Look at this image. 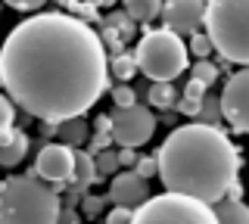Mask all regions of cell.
Segmentation results:
<instances>
[{
    "label": "cell",
    "instance_id": "30",
    "mask_svg": "<svg viewBox=\"0 0 249 224\" xmlns=\"http://www.w3.org/2000/svg\"><path fill=\"white\" fill-rule=\"evenodd\" d=\"M175 112L178 115H187V119H199V103H196V100H178V103H175Z\"/></svg>",
    "mask_w": 249,
    "mask_h": 224
},
{
    "label": "cell",
    "instance_id": "4",
    "mask_svg": "<svg viewBox=\"0 0 249 224\" xmlns=\"http://www.w3.org/2000/svg\"><path fill=\"white\" fill-rule=\"evenodd\" d=\"M206 37L221 63L249 69V0H212L206 3Z\"/></svg>",
    "mask_w": 249,
    "mask_h": 224
},
{
    "label": "cell",
    "instance_id": "12",
    "mask_svg": "<svg viewBox=\"0 0 249 224\" xmlns=\"http://www.w3.org/2000/svg\"><path fill=\"white\" fill-rule=\"evenodd\" d=\"M100 181L93 156H88V150H72V177H69V193H75L78 199L88 196V190Z\"/></svg>",
    "mask_w": 249,
    "mask_h": 224
},
{
    "label": "cell",
    "instance_id": "33",
    "mask_svg": "<svg viewBox=\"0 0 249 224\" xmlns=\"http://www.w3.org/2000/svg\"><path fill=\"white\" fill-rule=\"evenodd\" d=\"M10 10H16V13H37L41 3H37V0H10Z\"/></svg>",
    "mask_w": 249,
    "mask_h": 224
},
{
    "label": "cell",
    "instance_id": "34",
    "mask_svg": "<svg viewBox=\"0 0 249 224\" xmlns=\"http://www.w3.org/2000/svg\"><path fill=\"white\" fill-rule=\"evenodd\" d=\"M115 159H119V165H124V172H131V165H137V153L134 150H119Z\"/></svg>",
    "mask_w": 249,
    "mask_h": 224
},
{
    "label": "cell",
    "instance_id": "5",
    "mask_svg": "<svg viewBox=\"0 0 249 224\" xmlns=\"http://www.w3.org/2000/svg\"><path fill=\"white\" fill-rule=\"evenodd\" d=\"M187 44L184 37L165 32V28H146V34L137 41L134 50V63L137 72H143L150 84H171L178 75L187 72Z\"/></svg>",
    "mask_w": 249,
    "mask_h": 224
},
{
    "label": "cell",
    "instance_id": "3",
    "mask_svg": "<svg viewBox=\"0 0 249 224\" xmlns=\"http://www.w3.org/2000/svg\"><path fill=\"white\" fill-rule=\"evenodd\" d=\"M62 199L35 172L0 184V224H59Z\"/></svg>",
    "mask_w": 249,
    "mask_h": 224
},
{
    "label": "cell",
    "instance_id": "35",
    "mask_svg": "<svg viewBox=\"0 0 249 224\" xmlns=\"http://www.w3.org/2000/svg\"><path fill=\"white\" fill-rule=\"evenodd\" d=\"M93 134H109L112 137V121H109V115H97V119H93Z\"/></svg>",
    "mask_w": 249,
    "mask_h": 224
},
{
    "label": "cell",
    "instance_id": "24",
    "mask_svg": "<svg viewBox=\"0 0 249 224\" xmlns=\"http://www.w3.org/2000/svg\"><path fill=\"white\" fill-rule=\"evenodd\" d=\"M109 94L115 100V109H128V106H137V90L131 84H119V87H109Z\"/></svg>",
    "mask_w": 249,
    "mask_h": 224
},
{
    "label": "cell",
    "instance_id": "31",
    "mask_svg": "<svg viewBox=\"0 0 249 224\" xmlns=\"http://www.w3.org/2000/svg\"><path fill=\"white\" fill-rule=\"evenodd\" d=\"M206 90H209L206 84H199V81H193V78H190V81L184 84V100H196V103H202Z\"/></svg>",
    "mask_w": 249,
    "mask_h": 224
},
{
    "label": "cell",
    "instance_id": "29",
    "mask_svg": "<svg viewBox=\"0 0 249 224\" xmlns=\"http://www.w3.org/2000/svg\"><path fill=\"white\" fill-rule=\"evenodd\" d=\"M109 143H112V137L109 134H93L88 140V156H100L103 150H109Z\"/></svg>",
    "mask_w": 249,
    "mask_h": 224
},
{
    "label": "cell",
    "instance_id": "19",
    "mask_svg": "<svg viewBox=\"0 0 249 224\" xmlns=\"http://www.w3.org/2000/svg\"><path fill=\"white\" fill-rule=\"evenodd\" d=\"M109 75H115V78H122V84H128V78L137 75L134 56H128V53H122V56H109Z\"/></svg>",
    "mask_w": 249,
    "mask_h": 224
},
{
    "label": "cell",
    "instance_id": "36",
    "mask_svg": "<svg viewBox=\"0 0 249 224\" xmlns=\"http://www.w3.org/2000/svg\"><path fill=\"white\" fill-rule=\"evenodd\" d=\"M0 13H3V3H0Z\"/></svg>",
    "mask_w": 249,
    "mask_h": 224
},
{
    "label": "cell",
    "instance_id": "28",
    "mask_svg": "<svg viewBox=\"0 0 249 224\" xmlns=\"http://www.w3.org/2000/svg\"><path fill=\"white\" fill-rule=\"evenodd\" d=\"M134 172L143 177H153V174H159V165H156V156H143V159H137V165H134Z\"/></svg>",
    "mask_w": 249,
    "mask_h": 224
},
{
    "label": "cell",
    "instance_id": "21",
    "mask_svg": "<svg viewBox=\"0 0 249 224\" xmlns=\"http://www.w3.org/2000/svg\"><path fill=\"white\" fill-rule=\"evenodd\" d=\"M218 75H221V69H218L215 63H209V59H199V63L190 69V78L206 84V87H212V84L218 81Z\"/></svg>",
    "mask_w": 249,
    "mask_h": 224
},
{
    "label": "cell",
    "instance_id": "18",
    "mask_svg": "<svg viewBox=\"0 0 249 224\" xmlns=\"http://www.w3.org/2000/svg\"><path fill=\"white\" fill-rule=\"evenodd\" d=\"M224 121L221 115V100H218L215 94H206L199 103V125H209V128H218Z\"/></svg>",
    "mask_w": 249,
    "mask_h": 224
},
{
    "label": "cell",
    "instance_id": "11",
    "mask_svg": "<svg viewBox=\"0 0 249 224\" xmlns=\"http://www.w3.org/2000/svg\"><path fill=\"white\" fill-rule=\"evenodd\" d=\"M109 203H115L119 208H128V212H137L140 206L150 199V190H146V181L140 177L134 168L131 172H119L109 184Z\"/></svg>",
    "mask_w": 249,
    "mask_h": 224
},
{
    "label": "cell",
    "instance_id": "15",
    "mask_svg": "<svg viewBox=\"0 0 249 224\" xmlns=\"http://www.w3.org/2000/svg\"><path fill=\"white\" fill-rule=\"evenodd\" d=\"M124 16L140 25H150L153 19L162 16V3L159 0H124Z\"/></svg>",
    "mask_w": 249,
    "mask_h": 224
},
{
    "label": "cell",
    "instance_id": "23",
    "mask_svg": "<svg viewBox=\"0 0 249 224\" xmlns=\"http://www.w3.org/2000/svg\"><path fill=\"white\" fill-rule=\"evenodd\" d=\"M93 165H97L100 177H115V174H119V159H115L112 150H103L100 156H93Z\"/></svg>",
    "mask_w": 249,
    "mask_h": 224
},
{
    "label": "cell",
    "instance_id": "10",
    "mask_svg": "<svg viewBox=\"0 0 249 224\" xmlns=\"http://www.w3.org/2000/svg\"><path fill=\"white\" fill-rule=\"evenodd\" d=\"M35 174L44 184H53V187L69 184V177H72V150L62 143H44L35 159Z\"/></svg>",
    "mask_w": 249,
    "mask_h": 224
},
{
    "label": "cell",
    "instance_id": "14",
    "mask_svg": "<svg viewBox=\"0 0 249 224\" xmlns=\"http://www.w3.org/2000/svg\"><path fill=\"white\" fill-rule=\"evenodd\" d=\"M56 140L62 146H69V150H81V146L90 140V125L84 119L62 121V125H56Z\"/></svg>",
    "mask_w": 249,
    "mask_h": 224
},
{
    "label": "cell",
    "instance_id": "16",
    "mask_svg": "<svg viewBox=\"0 0 249 224\" xmlns=\"http://www.w3.org/2000/svg\"><path fill=\"white\" fill-rule=\"evenodd\" d=\"M218 224H249V206L246 203H233V199H224V203L212 206Z\"/></svg>",
    "mask_w": 249,
    "mask_h": 224
},
{
    "label": "cell",
    "instance_id": "20",
    "mask_svg": "<svg viewBox=\"0 0 249 224\" xmlns=\"http://www.w3.org/2000/svg\"><path fill=\"white\" fill-rule=\"evenodd\" d=\"M62 13H69L72 19L84 22V25H88V22H97V19H100V6H97V3H81V0H69Z\"/></svg>",
    "mask_w": 249,
    "mask_h": 224
},
{
    "label": "cell",
    "instance_id": "32",
    "mask_svg": "<svg viewBox=\"0 0 249 224\" xmlns=\"http://www.w3.org/2000/svg\"><path fill=\"white\" fill-rule=\"evenodd\" d=\"M131 218H134V212H128V208H119V206H115L112 212L106 215V224H131Z\"/></svg>",
    "mask_w": 249,
    "mask_h": 224
},
{
    "label": "cell",
    "instance_id": "37",
    "mask_svg": "<svg viewBox=\"0 0 249 224\" xmlns=\"http://www.w3.org/2000/svg\"><path fill=\"white\" fill-rule=\"evenodd\" d=\"M75 224H81V221H75Z\"/></svg>",
    "mask_w": 249,
    "mask_h": 224
},
{
    "label": "cell",
    "instance_id": "7",
    "mask_svg": "<svg viewBox=\"0 0 249 224\" xmlns=\"http://www.w3.org/2000/svg\"><path fill=\"white\" fill-rule=\"evenodd\" d=\"M112 121V143H119L122 150H137L153 137L156 131V115L150 106H128V109H112L109 112Z\"/></svg>",
    "mask_w": 249,
    "mask_h": 224
},
{
    "label": "cell",
    "instance_id": "9",
    "mask_svg": "<svg viewBox=\"0 0 249 224\" xmlns=\"http://www.w3.org/2000/svg\"><path fill=\"white\" fill-rule=\"evenodd\" d=\"M159 19L165 22V32L178 37H193L199 34V25L206 19V3L202 0H168V3H162Z\"/></svg>",
    "mask_w": 249,
    "mask_h": 224
},
{
    "label": "cell",
    "instance_id": "25",
    "mask_svg": "<svg viewBox=\"0 0 249 224\" xmlns=\"http://www.w3.org/2000/svg\"><path fill=\"white\" fill-rule=\"evenodd\" d=\"M106 208V196H100V193H88V196H81V212L88 215V218H100Z\"/></svg>",
    "mask_w": 249,
    "mask_h": 224
},
{
    "label": "cell",
    "instance_id": "17",
    "mask_svg": "<svg viewBox=\"0 0 249 224\" xmlns=\"http://www.w3.org/2000/svg\"><path fill=\"white\" fill-rule=\"evenodd\" d=\"M178 90H175V84H150L146 87V103L153 106V109H175V103H178Z\"/></svg>",
    "mask_w": 249,
    "mask_h": 224
},
{
    "label": "cell",
    "instance_id": "8",
    "mask_svg": "<svg viewBox=\"0 0 249 224\" xmlns=\"http://www.w3.org/2000/svg\"><path fill=\"white\" fill-rule=\"evenodd\" d=\"M218 100H221L224 121H228L237 134H249V69L233 72Z\"/></svg>",
    "mask_w": 249,
    "mask_h": 224
},
{
    "label": "cell",
    "instance_id": "6",
    "mask_svg": "<svg viewBox=\"0 0 249 224\" xmlns=\"http://www.w3.org/2000/svg\"><path fill=\"white\" fill-rule=\"evenodd\" d=\"M131 224H218L215 208L190 196L178 193H159L150 196L134 212Z\"/></svg>",
    "mask_w": 249,
    "mask_h": 224
},
{
    "label": "cell",
    "instance_id": "2",
    "mask_svg": "<svg viewBox=\"0 0 249 224\" xmlns=\"http://www.w3.org/2000/svg\"><path fill=\"white\" fill-rule=\"evenodd\" d=\"M156 165H159L165 193L218 206L228 199V190L240 181L243 159L221 128L193 121V125L175 128L162 140L156 153Z\"/></svg>",
    "mask_w": 249,
    "mask_h": 224
},
{
    "label": "cell",
    "instance_id": "26",
    "mask_svg": "<svg viewBox=\"0 0 249 224\" xmlns=\"http://www.w3.org/2000/svg\"><path fill=\"white\" fill-rule=\"evenodd\" d=\"M187 53H193L196 59H206L209 53H212V41H209L206 34H193L190 44H187Z\"/></svg>",
    "mask_w": 249,
    "mask_h": 224
},
{
    "label": "cell",
    "instance_id": "1",
    "mask_svg": "<svg viewBox=\"0 0 249 224\" xmlns=\"http://www.w3.org/2000/svg\"><path fill=\"white\" fill-rule=\"evenodd\" d=\"M0 84L44 125L81 119L109 90V56L90 25L62 10L22 19L0 47Z\"/></svg>",
    "mask_w": 249,
    "mask_h": 224
},
{
    "label": "cell",
    "instance_id": "22",
    "mask_svg": "<svg viewBox=\"0 0 249 224\" xmlns=\"http://www.w3.org/2000/svg\"><path fill=\"white\" fill-rule=\"evenodd\" d=\"M103 25H109V28H112V32L119 34L124 44H128L131 37H134V22H131L128 16H124V13H112V16H106V22H103Z\"/></svg>",
    "mask_w": 249,
    "mask_h": 224
},
{
    "label": "cell",
    "instance_id": "27",
    "mask_svg": "<svg viewBox=\"0 0 249 224\" xmlns=\"http://www.w3.org/2000/svg\"><path fill=\"white\" fill-rule=\"evenodd\" d=\"M13 121H16V106H13L10 97L0 94V131H10Z\"/></svg>",
    "mask_w": 249,
    "mask_h": 224
},
{
    "label": "cell",
    "instance_id": "13",
    "mask_svg": "<svg viewBox=\"0 0 249 224\" xmlns=\"http://www.w3.org/2000/svg\"><path fill=\"white\" fill-rule=\"evenodd\" d=\"M28 146H31V140H28L25 131H19V128L0 131V165H3V168H16L22 159H25Z\"/></svg>",
    "mask_w": 249,
    "mask_h": 224
}]
</instances>
